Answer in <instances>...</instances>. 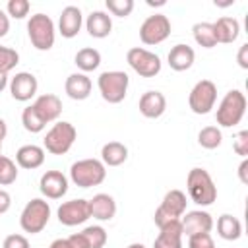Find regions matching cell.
Wrapping results in <instances>:
<instances>
[{"label": "cell", "instance_id": "1", "mask_svg": "<svg viewBox=\"0 0 248 248\" xmlns=\"http://www.w3.org/2000/svg\"><path fill=\"white\" fill-rule=\"evenodd\" d=\"M186 188L192 202L202 207L211 205L217 200V186L205 169H200V167L192 169L186 176Z\"/></svg>", "mask_w": 248, "mask_h": 248}, {"label": "cell", "instance_id": "2", "mask_svg": "<svg viewBox=\"0 0 248 248\" xmlns=\"http://www.w3.org/2000/svg\"><path fill=\"white\" fill-rule=\"evenodd\" d=\"M244 112H246V95L240 89H231L221 99L215 112V120L223 128H232L240 124V120L244 118Z\"/></svg>", "mask_w": 248, "mask_h": 248}, {"label": "cell", "instance_id": "3", "mask_svg": "<svg viewBox=\"0 0 248 248\" xmlns=\"http://www.w3.org/2000/svg\"><path fill=\"white\" fill-rule=\"evenodd\" d=\"M107 178V167L99 159H79L70 167V180L79 188L99 186Z\"/></svg>", "mask_w": 248, "mask_h": 248}, {"label": "cell", "instance_id": "4", "mask_svg": "<svg viewBox=\"0 0 248 248\" xmlns=\"http://www.w3.org/2000/svg\"><path fill=\"white\" fill-rule=\"evenodd\" d=\"M128 83H130L128 74L120 72V70H110V72L107 70L97 78L99 93L110 105H118L124 101V97L128 93Z\"/></svg>", "mask_w": 248, "mask_h": 248}, {"label": "cell", "instance_id": "5", "mask_svg": "<svg viewBox=\"0 0 248 248\" xmlns=\"http://www.w3.org/2000/svg\"><path fill=\"white\" fill-rule=\"evenodd\" d=\"M27 35L37 50H50L56 39L54 21L46 14H35L27 21Z\"/></svg>", "mask_w": 248, "mask_h": 248}, {"label": "cell", "instance_id": "6", "mask_svg": "<svg viewBox=\"0 0 248 248\" xmlns=\"http://www.w3.org/2000/svg\"><path fill=\"white\" fill-rule=\"evenodd\" d=\"M76 138H78V132H76L74 124L60 120L46 132V136L43 140V149H46L52 155H64L72 149Z\"/></svg>", "mask_w": 248, "mask_h": 248}, {"label": "cell", "instance_id": "7", "mask_svg": "<svg viewBox=\"0 0 248 248\" xmlns=\"http://www.w3.org/2000/svg\"><path fill=\"white\" fill-rule=\"evenodd\" d=\"M186 194L182 190H169L161 202V205L155 209L153 221L161 229L172 221H180V217L186 213Z\"/></svg>", "mask_w": 248, "mask_h": 248}, {"label": "cell", "instance_id": "8", "mask_svg": "<svg viewBox=\"0 0 248 248\" xmlns=\"http://www.w3.org/2000/svg\"><path fill=\"white\" fill-rule=\"evenodd\" d=\"M48 219H50V205H48V202H45L41 198H33L23 207V211L19 215V225H21V229L25 232L37 234V232H41L46 227Z\"/></svg>", "mask_w": 248, "mask_h": 248}, {"label": "cell", "instance_id": "9", "mask_svg": "<svg viewBox=\"0 0 248 248\" xmlns=\"http://www.w3.org/2000/svg\"><path fill=\"white\" fill-rule=\"evenodd\" d=\"M126 62L141 78H155L161 72V58L141 46H134L126 52Z\"/></svg>", "mask_w": 248, "mask_h": 248}, {"label": "cell", "instance_id": "10", "mask_svg": "<svg viewBox=\"0 0 248 248\" xmlns=\"http://www.w3.org/2000/svg\"><path fill=\"white\" fill-rule=\"evenodd\" d=\"M217 101V85L211 79H200L190 95H188V107L194 114H207Z\"/></svg>", "mask_w": 248, "mask_h": 248}, {"label": "cell", "instance_id": "11", "mask_svg": "<svg viewBox=\"0 0 248 248\" xmlns=\"http://www.w3.org/2000/svg\"><path fill=\"white\" fill-rule=\"evenodd\" d=\"M170 35V19L165 14H153L140 25V41L143 45H159Z\"/></svg>", "mask_w": 248, "mask_h": 248}, {"label": "cell", "instance_id": "12", "mask_svg": "<svg viewBox=\"0 0 248 248\" xmlns=\"http://www.w3.org/2000/svg\"><path fill=\"white\" fill-rule=\"evenodd\" d=\"M56 217H58V221H60L64 227H76V225L85 223V221L91 217V211H89V200L78 198V200L64 202V203L58 207Z\"/></svg>", "mask_w": 248, "mask_h": 248}, {"label": "cell", "instance_id": "13", "mask_svg": "<svg viewBox=\"0 0 248 248\" xmlns=\"http://www.w3.org/2000/svg\"><path fill=\"white\" fill-rule=\"evenodd\" d=\"M8 85H10L12 97H14L16 101H21V103L33 99L35 93H37V87H39L37 78H35L31 72H17V74L10 79Z\"/></svg>", "mask_w": 248, "mask_h": 248}, {"label": "cell", "instance_id": "14", "mask_svg": "<svg viewBox=\"0 0 248 248\" xmlns=\"http://www.w3.org/2000/svg\"><path fill=\"white\" fill-rule=\"evenodd\" d=\"M39 190L48 200H60L68 192V178L60 170H46L39 180Z\"/></svg>", "mask_w": 248, "mask_h": 248}, {"label": "cell", "instance_id": "15", "mask_svg": "<svg viewBox=\"0 0 248 248\" xmlns=\"http://www.w3.org/2000/svg\"><path fill=\"white\" fill-rule=\"evenodd\" d=\"M180 225H182V232L188 236L200 234V232H209L213 229V217L207 211L194 209V211H188L180 219Z\"/></svg>", "mask_w": 248, "mask_h": 248}, {"label": "cell", "instance_id": "16", "mask_svg": "<svg viewBox=\"0 0 248 248\" xmlns=\"http://www.w3.org/2000/svg\"><path fill=\"white\" fill-rule=\"evenodd\" d=\"M83 25V16L78 6H66L58 17V31L66 39H74Z\"/></svg>", "mask_w": 248, "mask_h": 248}, {"label": "cell", "instance_id": "17", "mask_svg": "<svg viewBox=\"0 0 248 248\" xmlns=\"http://www.w3.org/2000/svg\"><path fill=\"white\" fill-rule=\"evenodd\" d=\"M91 87H93L91 79H89L85 74H81V72L70 74V76L66 78V83H64L66 95H68L70 99H74V101H83V99H87V97L91 95Z\"/></svg>", "mask_w": 248, "mask_h": 248}, {"label": "cell", "instance_id": "18", "mask_svg": "<svg viewBox=\"0 0 248 248\" xmlns=\"http://www.w3.org/2000/svg\"><path fill=\"white\" fill-rule=\"evenodd\" d=\"M167 110V99L161 91H145L140 97V112L145 118H159Z\"/></svg>", "mask_w": 248, "mask_h": 248}, {"label": "cell", "instance_id": "19", "mask_svg": "<svg viewBox=\"0 0 248 248\" xmlns=\"http://www.w3.org/2000/svg\"><path fill=\"white\" fill-rule=\"evenodd\" d=\"M35 110L41 114V118L48 124V122H54L58 120L60 112H62V101L54 95V93H45V95H39L33 103Z\"/></svg>", "mask_w": 248, "mask_h": 248}, {"label": "cell", "instance_id": "20", "mask_svg": "<svg viewBox=\"0 0 248 248\" xmlns=\"http://www.w3.org/2000/svg\"><path fill=\"white\" fill-rule=\"evenodd\" d=\"M85 29H87V33H89L91 37H95V39H105V37H108L110 31H112V19H110V16H108L107 12L95 10V12H91V14L87 16V19H85Z\"/></svg>", "mask_w": 248, "mask_h": 248}, {"label": "cell", "instance_id": "21", "mask_svg": "<svg viewBox=\"0 0 248 248\" xmlns=\"http://www.w3.org/2000/svg\"><path fill=\"white\" fill-rule=\"evenodd\" d=\"M169 66L174 70V72H184V70H190L194 60H196V52L192 46L184 45V43H178L174 45L170 50H169Z\"/></svg>", "mask_w": 248, "mask_h": 248}, {"label": "cell", "instance_id": "22", "mask_svg": "<svg viewBox=\"0 0 248 248\" xmlns=\"http://www.w3.org/2000/svg\"><path fill=\"white\" fill-rule=\"evenodd\" d=\"M89 211L97 221H110L116 215V202L108 194H95L89 200Z\"/></svg>", "mask_w": 248, "mask_h": 248}, {"label": "cell", "instance_id": "23", "mask_svg": "<svg viewBox=\"0 0 248 248\" xmlns=\"http://www.w3.org/2000/svg\"><path fill=\"white\" fill-rule=\"evenodd\" d=\"M161 232L153 240V248H182V225L180 221H172L159 229Z\"/></svg>", "mask_w": 248, "mask_h": 248}, {"label": "cell", "instance_id": "24", "mask_svg": "<svg viewBox=\"0 0 248 248\" xmlns=\"http://www.w3.org/2000/svg\"><path fill=\"white\" fill-rule=\"evenodd\" d=\"M213 33H215V41L223 43V45H231L238 39L240 35V23L234 17L223 16L213 23Z\"/></svg>", "mask_w": 248, "mask_h": 248}, {"label": "cell", "instance_id": "25", "mask_svg": "<svg viewBox=\"0 0 248 248\" xmlns=\"http://www.w3.org/2000/svg\"><path fill=\"white\" fill-rule=\"evenodd\" d=\"M16 163L21 167V169H39L43 163H45V149L35 145V143H29V145H21L16 153Z\"/></svg>", "mask_w": 248, "mask_h": 248}, {"label": "cell", "instance_id": "26", "mask_svg": "<svg viewBox=\"0 0 248 248\" xmlns=\"http://www.w3.org/2000/svg\"><path fill=\"white\" fill-rule=\"evenodd\" d=\"M128 159V147L120 141H108L101 147V161L105 167H118Z\"/></svg>", "mask_w": 248, "mask_h": 248}, {"label": "cell", "instance_id": "27", "mask_svg": "<svg viewBox=\"0 0 248 248\" xmlns=\"http://www.w3.org/2000/svg\"><path fill=\"white\" fill-rule=\"evenodd\" d=\"M217 232L225 240H238L240 234H242V223L236 217H232L229 213H223L217 219Z\"/></svg>", "mask_w": 248, "mask_h": 248}, {"label": "cell", "instance_id": "28", "mask_svg": "<svg viewBox=\"0 0 248 248\" xmlns=\"http://www.w3.org/2000/svg\"><path fill=\"white\" fill-rule=\"evenodd\" d=\"M74 64L81 70V74H85V72H93V70H97L99 64H101V52H99L97 48L85 46V48H81V50L76 52V56H74Z\"/></svg>", "mask_w": 248, "mask_h": 248}, {"label": "cell", "instance_id": "29", "mask_svg": "<svg viewBox=\"0 0 248 248\" xmlns=\"http://www.w3.org/2000/svg\"><path fill=\"white\" fill-rule=\"evenodd\" d=\"M192 35H194V41H196L200 46H203V48H213V46H217L215 33H213V23H209V21H198V23H194Z\"/></svg>", "mask_w": 248, "mask_h": 248}, {"label": "cell", "instance_id": "30", "mask_svg": "<svg viewBox=\"0 0 248 248\" xmlns=\"http://www.w3.org/2000/svg\"><path fill=\"white\" fill-rule=\"evenodd\" d=\"M21 124H23V128H25L27 132H31V134H39V132H43L45 126H46V122L41 118V114L35 110L33 105L23 108V112H21Z\"/></svg>", "mask_w": 248, "mask_h": 248}, {"label": "cell", "instance_id": "31", "mask_svg": "<svg viewBox=\"0 0 248 248\" xmlns=\"http://www.w3.org/2000/svg\"><path fill=\"white\" fill-rule=\"evenodd\" d=\"M221 141H223V134L217 126H205L198 134V143L203 149H217L221 145Z\"/></svg>", "mask_w": 248, "mask_h": 248}, {"label": "cell", "instance_id": "32", "mask_svg": "<svg viewBox=\"0 0 248 248\" xmlns=\"http://www.w3.org/2000/svg\"><path fill=\"white\" fill-rule=\"evenodd\" d=\"M81 236L85 238L89 248H103L107 244V231L101 225H91L81 231Z\"/></svg>", "mask_w": 248, "mask_h": 248}, {"label": "cell", "instance_id": "33", "mask_svg": "<svg viewBox=\"0 0 248 248\" xmlns=\"http://www.w3.org/2000/svg\"><path fill=\"white\" fill-rule=\"evenodd\" d=\"M17 180V167L16 163L0 153V186H10Z\"/></svg>", "mask_w": 248, "mask_h": 248}, {"label": "cell", "instance_id": "34", "mask_svg": "<svg viewBox=\"0 0 248 248\" xmlns=\"http://www.w3.org/2000/svg\"><path fill=\"white\" fill-rule=\"evenodd\" d=\"M17 64H19V54H17V50L0 45V72H2V74H8V72H12Z\"/></svg>", "mask_w": 248, "mask_h": 248}, {"label": "cell", "instance_id": "35", "mask_svg": "<svg viewBox=\"0 0 248 248\" xmlns=\"http://www.w3.org/2000/svg\"><path fill=\"white\" fill-rule=\"evenodd\" d=\"M107 10L116 17H128L134 10V0H107Z\"/></svg>", "mask_w": 248, "mask_h": 248}, {"label": "cell", "instance_id": "36", "mask_svg": "<svg viewBox=\"0 0 248 248\" xmlns=\"http://www.w3.org/2000/svg\"><path fill=\"white\" fill-rule=\"evenodd\" d=\"M31 10V4L27 0H10L6 4V12L10 17H16V19H23Z\"/></svg>", "mask_w": 248, "mask_h": 248}, {"label": "cell", "instance_id": "37", "mask_svg": "<svg viewBox=\"0 0 248 248\" xmlns=\"http://www.w3.org/2000/svg\"><path fill=\"white\" fill-rule=\"evenodd\" d=\"M188 248H215V242L209 232H200L188 236Z\"/></svg>", "mask_w": 248, "mask_h": 248}, {"label": "cell", "instance_id": "38", "mask_svg": "<svg viewBox=\"0 0 248 248\" xmlns=\"http://www.w3.org/2000/svg\"><path fill=\"white\" fill-rule=\"evenodd\" d=\"M232 149H234L236 155H240L242 159H246V155H248V130H242V132H238L234 136Z\"/></svg>", "mask_w": 248, "mask_h": 248}, {"label": "cell", "instance_id": "39", "mask_svg": "<svg viewBox=\"0 0 248 248\" xmlns=\"http://www.w3.org/2000/svg\"><path fill=\"white\" fill-rule=\"evenodd\" d=\"M2 248H31V246H29V240L23 234H8L4 238Z\"/></svg>", "mask_w": 248, "mask_h": 248}, {"label": "cell", "instance_id": "40", "mask_svg": "<svg viewBox=\"0 0 248 248\" xmlns=\"http://www.w3.org/2000/svg\"><path fill=\"white\" fill-rule=\"evenodd\" d=\"M236 62L242 70H248V45L244 43L240 48H238V54H236Z\"/></svg>", "mask_w": 248, "mask_h": 248}, {"label": "cell", "instance_id": "41", "mask_svg": "<svg viewBox=\"0 0 248 248\" xmlns=\"http://www.w3.org/2000/svg\"><path fill=\"white\" fill-rule=\"evenodd\" d=\"M12 205V196L6 192V190H0V215L6 213Z\"/></svg>", "mask_w": 248, "mask_h": 248}, {"label": "cell", "instance_id": "42", "mask_svg": "<svg viewBox=\"0 0 248 248\" xmlns=\"http://www.w3.org/2000/svg\"><path fill=\"white\" fill-rule=\"evenodd\" d=\"M68 240H70V244H72L74 248H89V246H87V242H85V238L81 236V232L70 234V236H68Z\"/></svg>", "mask_w": 248, "mask_h": 248}, {"label": "cell", "instance_id": "43", "mask_svg": "<svg viewBox=\"0 0 248 248\" xmlns=\"http://www.w3.org/2000/svg\"><path fill=\"white\" fill-rule=\"evenodd\" d=\"M8 31H10V17L6 12L0 10V37L8 35Z\"/></svg>", "mask_w": 248, "mask_h": 248}, {"label": "cell", "instance_id": "44", "mask_svg": "<svg viewBox=\"0 0 248 248\" xmlns=\"http://www.w3.org/2000/svg\"><path fill=\"white\" fill-rule=\"evenodd\" d=\"M238 178L242 184H248V159H242V163L238 167Z\"/></svg>", "mask_w": 248, "mask_h": 248}, {"label": "cell", "instance_id": "45", "mask_svg": "<svg viewBox=\"0 0 248 248\" xmlns=\"http://www.w3.org/2000/svg\"><path fill=\"white\" fill-rule=\"evenodd\" d=\"M48 248H74L72 244H70V240L68 238H56V240H52L50 242V246Z\"/></svg>", "mask_w": 248, "mask_h": 248}, {"label": "cell", "instance_id": "46", "mask_svg": "<svg viewBox=\"0 0 248 248\" xmlns=\"http://www.w3.org/2000/svg\"><path fill=\"white\" fill-rule=\"evenodd\" d=\"M6 87H8V74H2V72H0V93H2Z\"/></svg>", "mask_w": 248, "mask_h": 248}, {"label": "cell", "instance_id": "47", "mask_svg": "<svg viewBox=\"0 0 248 248\" xmlns=\"http://www.w3.org/2000/svg\"><path fill=\"white\" fill-rule=\"evenodd\" d=\"M6 134H8V126H6L4 118H0V141L6 138Z\"/></svg>", "mask_w": 248, "mask_h": 248}, {"label": "cell", "instance_id": "48", "mask_svg": "<svg viewBox=\"0 0 248 248\" xmlns=\"http://www.w3.org/2000/svg\"><path fill=\"white\" fill-rule=\"evenodd\" d=\"M147 6H165V0H161V2H151V0H147Z\"/></svg>", "mask_w": 248, "mask_h": 248}, {"label": "cell", "instance_id": "49", "mask_svg": "<svg viewBox=\"0 0 248 248\" xmlns=\"http://www.w3.org/2000/svg\"><path fill=\"white\" fill-rule=\"evenodd\" d=\"M128 248H145V246H143L141 242H134V244H130Z\"/></svg>", "mask_w": 248, "mask_h": 248}, {"label": "cell", "instance_id": "50", "mask_svg": "<svg viewBox=\"0 0 248 248\" xmlns=\"http://www.w3.org/2000/svg\"><path fill=\"white\" fill-rule=\"evenodd\" d=\"M0 153H2V141H0Z\"/></svg>", "mask_w": 248, "mask_h": 248}]
</instances>
